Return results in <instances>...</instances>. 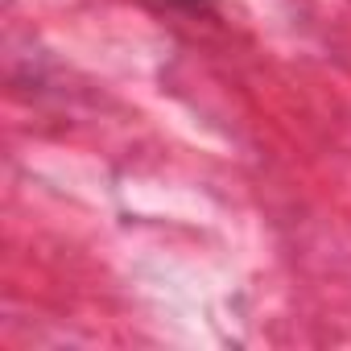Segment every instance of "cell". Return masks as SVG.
<instances>
[]
</instances>
